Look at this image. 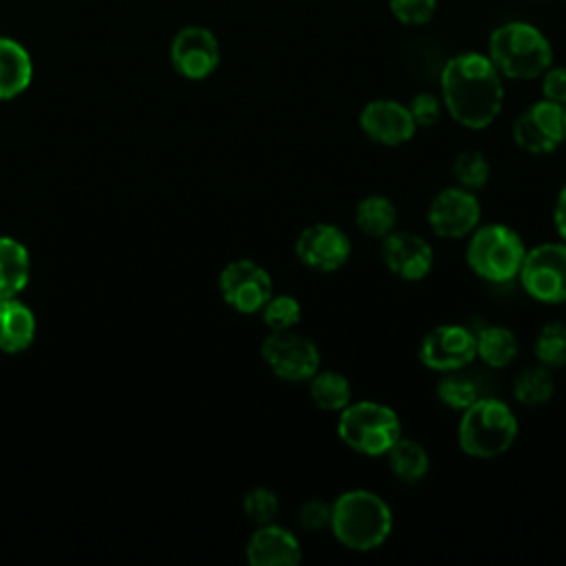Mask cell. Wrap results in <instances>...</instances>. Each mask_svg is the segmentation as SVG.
<instances>
[{"mask_svg": "<svg viewBox=\"0 0 566 566\" xmlns=\"http://www.w3.org/2000/svg\"><path fill=\"white\" fill-rule=\"evenodd\" d=\"M440 93L451 119L469 130L491 126L504 102L502 75L489 55L475 51L447 60L440 73Z\"/></svg>", "mask_w": 566, "mask_h": 566, "instance_id": "obj_1", "label": "cell"}, {"mask_svg": "<svg viewBox=\"0 0 566 566\" xmlns=\"http://www.w3.org/2000/svg\"><path fill=\"white\" fill-rule=\"evenodd\" d=\"M394 528L391 506L369 489H347L332 502L329 531L336 542L354 553L380 548Z\"/></svg>", "mask_w": 566, "mask_h": 566, "instance_id": "obj_2", "label": "cell"}, {"mask_svg": "<svg viewBox=\"0 0 566 566\" xmlns=\"http://www.w3.org/2000/svg\"><path fill=\"white\" fill-rule=\"evenodd\" d=\"M517 416L500 398H478L458 422V444L475 460H491L506 453L517 438Z\"/></svg>", "mask_w": 566, "mask_h": 566, "instance_id": "obj_3", "label": "cell"}, {"mask_svg": "<svg viewBox=\"0 0 566 566\" xmlns=\"http://www.w3.org/2000/svg\"><path fill=\"white\" fill-rule=\"evenodd\" d=\"M489 60L502 77L535 80L553 64V49L537 27L506 22L489 38Z\"/></svg>", "mask_w": 566, "mask_h": 566, "instance_id": "obj_4", "label": "cell"}, {"mask_svg": "<svg viewBox=\"0 0 566 566\" xmlns=\"http://www.w3.org/2000/svg\"><path fill=\"white\" fill-rule=\"evenodd\" d=\"M338 440L358 455L380 458L402 436L400 416L385 402L358 400L338 411Z\"/></svg>", "mask_w": 566, "mask_h": 566, "instance_id": "obj_5", "label": "cell"}, {"mask_svg": "<svg viewBox=\"0 0 566 566\" xmlns=\"http://www.w3.org/2000/svg\"><path fill=\"white\" fill-rule=\"evenodd\" d=\"M524 254V239L506 223L478 226L469 234L464 250L471 272L489 283H511L517 279Z\"/></svg>", "mask_w": 566, "mask_h": 566, "instance_id": "obj_6", "label": "cell"}, {"mask_svg": "<svg viewBox=\"0 0 566 566\" xmlns=\"http://www.w3.org/2000/svg\"><path fill=\"white\" fill-rule=\"evenodd\" d=\"M517 279L533 301L544 305L566 303V241L526 248Z\"/></svg>", "mask_w": 566, "mask_h": 566, "instance_id": "obj_7", "label": "cell"}, {"mask_svg": "<svg viewBox=\"0 0 566 566\" xmlns=\"http://www.w3.org/2000/svg\"><path fill=\"white\" fill-rule=\"evenodd\" d=\"M261 358L276 378L287 382H307L321 369L318 345L294 329L270 332L261 343Z\"/></svg>", "mask_w": 566, "mask_h": 566, "instance_id": "obj_8", "label": "cell"}, {"mask_svg": "<svg viewBox=\"0 0 566 566\" xmlns=\"http://www.w3.org/2000/svg\"><path fill=\"white\" fill-rule=\"evenodd\" d=\"M513 142L531 155H548L566 142V106L537 99L513 122Z\"/></svg>", "mask_w": 566, "mask_h": 566, "instance_id": "obj_9", "label": "cell"}, {"mask_svg": "<svg viewBox=\"0 0 566 566\" xmlns=\"http://www.w3.org/2000/svg\"><path fill=\"white\" fill-rule=\"evenodd\" d=\"M219 292L239 314H256L274 294L270 272L254 259H234L219 272Z\"/></svg>", "mask_w": 566, "mask_h": 566, "instance_id": "obj_10", "label": "cell"}, {"mask_svg": "<svg viewBox=\"0 0 566 566\" xmlns=\"http://www.w3.org/2000/svg\"><path fill=\"white\" fill-rule=\"evenodd\" d=\"M475 358V332L460 323H442L431 327L420 345L418 360L422 367L447 374L460 371Z\"/></svg>", "mask_w": 566, "mask_h": 566, "instance_id": "obj_11", "label": "cell"}, {"mask_svg": "<svg viewBox=\"0 0 566 566\" xmlns=\"http://www.w3.org/2000/svg\"><path fill=\"white\" fill-rule=\"evenodd\" d=\"M480 217L482 206L478 197L458 184L442 188L427 208V223L442 239L469 237L480 226Z\"/></svg>", "mask_w": 566, "mask_h": 566, "instance_id": "obj_12", "label": "cell"}, {"mask_svg": "<svg viewBox=\"0 0 566 566\" xmlns=\"http://www.w3.org/2000/svg\"><path fill=\"white\" fill-rule=\"evenodd\" d=\"M168 55L172 69L192 82L210 77L221 62L217 35L201 24H188L179 29L170 42Z\"/></svg>", "mask_w": 566, "mask_h": 566, "instance_id": "obj_13", "label": "cell"}, {"mask_svg": "<svg viewBox=\"0 0 566 566\" xmlns=\"http://www.w3.org/2000/svg\"><path fill=\"white\" fill-rule=\"evenodd\" d=\"M294 254L307 270L327 274L340 270L349 261L352 241L338 226L318 221L298 232Z\"/></svg>", "mask_w": 566, "mask_h": 566, "instance_id": "obj_14", "label": "cell"}, {"mask_svg": "<svg viewBox=\"0 0 566 566\" xmlns=\"http://www.w3.org/2000/svg\"><path fill=\"white\" fill-rule=\"evenodd\" d=\"M380 259L394 276L416 283L429 276L433 268V248L416 232L391 230L380 239Z\"/></svg>", "mask_w": 566, "mask_h": 566, "instance_id": "obj_15", "label": "cell"}, {"mask_svg": "<svg viewBox=\"0 0 566 566\" xmlns=\"http://www.w3.org/2000/svg\"><path fill=\"white\" fill-rule=\"evenodd\" d=\"M360 130L380 146H402L416 135V122L409 106L396 99H371L363 106L358 115Z\"/></svg>", "mask_w": 566, "mask_h": 566, "instance_id": "obj_16", "label": "cell"}, {"mask_svg": "<svg viewBox=\"0 0 566 566\" xmlns=\"http://www.w3.org/2000/svg\"><path fill=\"white\" fill-rule=\"evenodd\" d=\"M245 559L250 566H296L303 559V548L290 528L268 522L248 537Z\"/></svg>", "mask_w": 566, "mask_h": 566, "instance_id": "obj_17", "label": "cell"}, {"mask_svg": "<svg viewBox=\"0 0 566 566\" xmlns=\"http://www.w3.org/2000/svg\"><path fill=\"white\" fill-rule=\"evenodd\" d=\"M38 323L29 305L13 298L0 301V352L20 354L35 340Z\"/></svg>", "mask_w": 566, "mask_h": 566, "instance_id": "obj_18", "label": "cell"}, {"mask_svg": "<svg viewBox=\"0 0 566 566\" xmlns=\"http://www.w3.org/2000/svg\"><path fill=\"white\" fill-rule=\"evenodd\" d=\"M33 80V60L22 42L0 35V102L22 95Z\"/></svg>", "mask_w": 566, "mask_h": 566, "instance_id": "obj_19", "label": "cell"}, {"mask_svg": "<svg viewBox=\"0 0 566 566\" xmlns=\"http://www.w3.org/2000/svg\"><path fill=\"white\" fill-rule=\"evenodd\" d=\"M31 279V256L24 243L0 237V301L18 296Z\"/></svg>", "mask_w": 566, "mask_h": 566, "instance_id": "obj_20", "label": "cell"}, {"mask_svg": "<svg viewBox=\"0 0 566 566\" xmlns=\"http://www.w3.org/2000/svg\"><path fill=\"white\" fill-rule=\"evenodd\" d=\"M520 352L517 336L506 325H484L475 332V358L493 369L509 367Z\"/></svg>", "mask_w": 566, "mask_h": 566, "instance_id": "obj_21", "label": "cell"}, {"mask_svg": "<svg viewBox=\"0 0 566 566\" xmlns=\"http://www.w3.org/2000/svg\"><path fill=\"white\" fill-rule=\"evenodd\" d=\"M385 455L391 475L402 484H416L429 473V453L413 438L400 436Z\"/></svg>", "mask_w": 566, "mask_h": 566, "instance_id": "obj_22", "label": "cell"}, {"mask_svg": "<svg viewBox=\"0 0 566 566\" xmlns=\"http://www.w3.org/2000/svg\"><path fill=\"white\" fill-rule=\"evenodd\" d=\"M354 223L363 234L371 239H382L391 230H396L398 208L385 195H367L354 208Z\"/></svg>", "mask_w": 566, "mask_h": 566, "instance_id": "obj_23", "label": "cell"}, {"mask_svg": "<svg viewBox=\"0 0 566 566\" xmlns=\"http://www.w3.org/2000/svg\"><path fill=\"white\" fill-rule=\"evenodd\" d=\"M307 394L321 411L338 413L352 402V382L336 369H318L307 380Z\"/></svg>", "mask_w": 566, "mask_h": 566, "instance_id": "obj_24", "label": "cell"}, {"mask_svg": "<svg viewBox=\"0 0 566 566\" xmlns=\"http://www.w3.org/2000/svg\"><path fill=\"white\" fill-rule=\"evenodd\" d=\"M555 394V378L553 369L544 365H531L522 369L513 380V396L520 405L533 409L546 405Z\"/></svg>", "mask_w": 566, "mask_h": 566, "instance_id": "obj_25", "label": "cell"}, {"mask_svg": "<svg viewBox=\"0 0 566 566\" xmlns=\"http://www.w3.org/2000/svg\"><path fill=\"white\" fill-rule=\"evenodd\" d=\"M533 354L539 365L548 369H557L566 365V325L562 321H548L539 327Z\"/></svg>", "mask_w": 566, "mask_h": 566, "instance_id": "obj_26", "label": "cell"}, {"mask_svg": "<svg viewBox=\"0 0 566 566\" xmlns=\"http://www.w3.org/2000/svg\"><path fill=\"white\" fill-rule=\"evenodd\" d=\"M451 175L455 177V184L467 190H482L491 179V164L484 153L469 148L458 153L451 166Z\"/></svg>", "mask_w": 566, "mask_h": 566, "instance_id": "obj_27", "label": "cell"}, {"mask_svg": "<svg viewBox=\"0 0 566 566\" xmlns=\"http://www.w3.org/2000/svg\"><path fill=\"white\" fill-rule=\"evenodd\" d=\"M436 398L447 409L460 413L471 402H475L480 396H478V387L471 378H467L458 371H447V374H442V378L436 385Z\"/></svg>", "mask_w": 566, "mask_h": 566, "instance_id": "obj_28", "label": "cell"}, {"mask_svg": "<svg viewBox=\"0 0 566 566\" xmlns=\"http://www.w3.org/2000/svg\"><path fill=\"white\" fill-rule=\"evenodd\" d=\"M303 307L292 294H272L261 307V318L270 332L294 329L301 323Z\"/></svg>", "mask_w": 566, "mask_h": 566, "instance_id": "obj_29", "label": "cell"}, {"mask_svg": "<svg viewBox=\"0 0 566 566\" xmlns=\"http://www.w3.org/2000/svg\"><path fill=\"white\" fill-rule=\"evenodd\" d=\"M241 509L245 517L259 526V524L274 522L281 504H279V495L270 486H252L245 491L241 500Z\"/></svg>", "mask_w": 566, "mask_h": 566, "instance_id": "obj_30", "label": "cell"}, {"mask_svg": "<svg viewBox=\"0 0 566 566\" xmlns=\"http://www.w3.org/2000/svg\"><path fill=\"white\" fill-rule=\"evenodd\" d=\"M438 9V0H389L391 15L407 24V27H420L427 24Z\"/></svg>", "mask_w": 566, "mask_h": 566, "instance_id": "obj_31", "label": "cell"}, {"mask_svg": "<svg viewBox=\"0 0 566 566\" xmlns=\"http://www.w3.org/2000/svg\"><path fill=\"white\" fill-rule=\"evenodd\" d=\"M298 524L303 531L307 533H321L325 528H329V517H332V502L318 500V497H310L298 506Z\"/></svg>", "mask_w": 566, "mask_h": 566, "instance_id": "obj_32", "label": "cell"}, {"mask_svg": "<svg viewBox=\"0 0 566 566\" xmlns=\"http://www.w3.org/2000/svg\"><path fill=\"white\" fill-rule=\"evenodd\" d=\"M442 99L433 93H416L409 102V113L416 122V126H422V128H429V126H436L442 117Z\"/></svg>", "mask_w": 566, "mask_h": 566, "instance_id": "obj_33", "label": "cell"}, {"mask_svg": "<svg viewBox=\"0 0 566 566\" xmlns=\"http://www.w3.org/2000/svg\"><path fill=\"white\" fill-rule=\"evenodd\" d=\"M542 95L544 99L566 104V66H548L542 75Z\"/></svg>", "mask_w": 566, "mask_h": 566, "instance_id": "obj_34", "label": "cell"}, {"mask_svg": "<svg viewBox=\"0 0 566 566\" xmlns=\"http://www.w3.org/2000/svg\"><path fill=\"white\" fill-rule=\"evenodd\" d=\"M553 226L557 230V234L562 237V241H566V184L562 186L557 201H555V210H553Z\"/></svg>", "mask_w": 566, "mask_h": 566, "instance_id": "obj_35", "label": "cell"}, {"mask_svg": "<svg viewBox=\"0 0 566 566\" xmlns=\"http://www.w3.org/2000/svg\"><path fill=\"white\" fill-rule=\"evenodd\" d=\"M564 106H566V104H564Z\"/></svg>", "mask_w": 566, "mask_h": 566, "instance_id": "obj_36", "label": "cell"}]
</instances>
